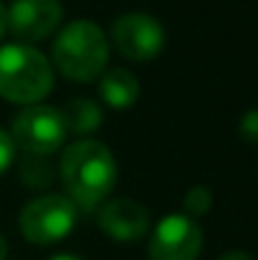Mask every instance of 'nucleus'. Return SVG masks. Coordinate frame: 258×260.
<instances>
[{
    "mask_svg": "<svg viewBox=\"0 0 258 260\" xmlns=\"http://www.w3.org/2000/svg\"><path fill=\"white\" fill-rule=\"evenodd\" d=\"M61 114H64V121H66V132H71V134H91L104 121L101 106L94 99H86V96L71 99L61 109Z\"/></svg>",
    "mask_w": 258,
    "mask_h": 260,
    "instance_id": "nucleus-11",
    "label": "nucleus"
},
{
    "mask_svg": "<svg viewBox=\"0 0 258 260\" xmlns=\"http://www.w3.org/2000/svg\"><path fill=\"white\" fill-rule=\"evenodd\" d=\"M51 260H84V258H79V255H71V253H61V255H53Z\"/></svg>",
    "mask_w": 258,
    "mask_h": 260,
    "instance_id": "nucleus-19",
    "label": "nucleus"
},
{
    "mask_svg": "<svg viewBox=\"0 0 258 260\" xmlns=\"http://www.w3.org/2000/svg\"><path fill=\"white\" fill-rule=\"evenodd\" d=\"M109 63V41L104 30L94 20L66 23L53 46H51V66L69 81L89 84L96 81Z\"/></svg>",
    "mask_w": 258,
    "mask_h": 260,
    "instance_id": "nucleus-2",
    "label": "nucleus"
},
{
    "mask_svg": "<svg viewBox=\"0 0 258 260\" xmlns=\"http://www.w3.org/2000/svg\"><path fill=\"white\" fill-rule=\"evenodd\" d=\"M53 165L48 162V157H38V154H25L20 159V179L25 182V187L31 189H43L53 182Z\"/></svg>",
    "mask_w": 258,
    "mask_h": 260,
    "instance_id": "nucleus-12",
    "label": "nucleus"
},
{
    "mask_svg": "<svg viewBox=\"0 0 258 260\" xmlns=\"http://www.w3.org/2000/svg\"><path fill=\"white\" fill-rule=\"evenodd\" d=\"M8 258V243H5V238H3V233H0V260Z\"/></svg>",
    "mask_w": 258,
    "mask_h": 260,
    "instance_id": "nucleus-18",
    "label": "nucleus"
},
{
    "mask_svg": "<svg viewBox=\"0 0 258 260\" xmlns=\"http://www.w3.org/2000/svg\"><path fill=\"white\" fill-rule=\"evenodd\" d=\"M5 33H8V8H5V3L0 0V41H3Z\"/></svg>",
    "mask_w": 258,
    "mask_h": 260,
    "instance_id": "nucleus-16",
    "label": "nucleus"
},
{
    "mask_svg": "<svg viewBox=\"0 0 258 260\" xmlns=\"http://www.w3.org/2000/svg\"><path fill=\"white\" fill-rule=\"evenodd\" d=\"M15 162V144L5 129H0V174H5Z\"/></svg>",
    "mask_w": 258,
    "mask_h": 260,
    "instance_id": "nucleus-14",
    "label": "nucleus"
},
{
    "mask_svg": "<svg viewBox=\"0 0 258 260\" xmlns=\"http://www.w3.org/2000/svg\"><path fill=\"white\" fill-rule=\"evenodd\" d=\"M64 20L61 0H13L8 8V30L20 43H38L59 30Z\"/></svg>",
    "mask_w": 258,
    "mask_h": 260,
    "instance_id": "nucleus-8",
    "label": "nucleus"
},
{
    "mask_svg": "<svg viewBox=\"0 0 258 260\" xmlns=\"http://www.w3.org/2000/svg\"><path fill=\"white\" fill-rule=\"evenodd\" d=\"M182 207H185V215H187V217H192V220H195V217H203V215L210 212V207H213V194H210V189L203 187V184L190 187V189L185 192Z\"/></svg>",
    "mask_w": 258,
    "mask_h": 260,
    "instance_id": "nucleus-13",
    "label": "nucleus"
},
{
    "mask_svg": "<svg viewBox=\"0 0 258 260\" xmlns=\"http://www.w3.org/2000/svg\"><path fill=\"white\" fill-rule=\"evenodd\" d=\"M218 260H253L248 253H241V250H233V253H225L223 258H218Z\"/></svg>",
    "mask_w": 258,
    "mask_h": 260,
    "instance_id": "nucleus-17",
    "label": "nucleus"
},
{
    "mask_svg": "<svg viewBox=\"0 0 258 260\" xmlns=\"http://www.w3.org/2000/svg\"><path fill=\"white\" fill-rule=\"evenodd\" d=\"M99 228L117 243H134L150 230V212L132 197H114L99 207Z\"/></svg>",
    "mask_w": 258,
    "mask_h": 260,
    "instance_id": "nucleus-9",
    "label": "nucleus"
},
{
    "mask_svg": "<svg viewBox=\"0 0 258 260\" xmlns=\"http://www.w3.org/2000/svg\"><path fill=\"white\" fill-rule=\"evenodd\" d=\"M99 99L109 109H129L139 99V81L127 69H109L99 76Z\"/></svg>",
    "mask_w": 258,
    "mask_h": 260,
    "instance_id": "nucleus-10",
    "label": "nucleus"
},
{
    "mask_svg": "<svg viewBox=\"0 0 258 260\" xmlns=\"http://www.w3.org/2000/svg\"><path fill=\"white\" fill-rule=\"evenodd\" d=\"M10 139L15 149L23 154L51 157L66 142V121L64 114L48 104H31L23 106L10 121Z\"/></svg>",
    "mask_w": 258,
    "mask_h": 260,
    "instance_id": "nucleus-4",
    "label": "nucleus"
},
{
    "mask_svg": "<svg viewBox=\"0 0 258 260\" xmlns=\"http://www.w3.org/2000/svg\"><path fill=\"white\" fill-rule=\"evenodd\" d=\"M79 217V207L66 194H41L23 205L18 215V225L23 238L31 245H53L64 240Z\"/></svg>",
    "mask_w": 258,
    "mask_h": 260,
    "instance_id": "nucleus-5",
    "label": "nucleus"
},
{
    "mask_svg": "<svg viewBox=\"0 0 258 260\" xmlns=\"http://www.w3.org/2000/svg\"><path fill=\"white\" fill-rule=\"evenodd\" d=\"M109 41L127 61L147 63L162 53L165 28L157 18L147 13H127L111 23Z\"/></svg>",
    "mask_w": 258,
    "mask_h": 260,
    "instance_id": "nucleus-6",
    "label": "nucleus"
},
{
    "mask_svg": "<svg viewBox=\"0 0 258 260\" xmlns=\"http://www.w3.org/2000/svg\"><path fill=\"white\" fill-rule=\"evenodd\" d=\"M203 250V230L187 215H167L155 225L150 238V260H197Z\"/></svg>",
    "mask_w": 258,
    "mask_h": 260,
    "instance_id": "nucleus-7",
    "label": "nucleus"
},
{
    "mask_svg": "<svg viewBox=\"0 0 258 260\" xmlns=\"http://www.w3.org/2000/svg\"><path fill=\"white\" fill-rule=\"evenodd\" d=\"M238 132H241V137H243L248 144H258V109L248 111V114L241 119Z\"/></svg>",
    "mask_w": 258,
    "mask_h": 260,
    "instance_id": "nucleus-15",
    "label": "nucleus"
},
{
    "mask_svg": "<svg viewBox=\"0 0 258 260\" xmlns=\"http://www.w3.org/2000/svg\"><path fill=\"white\" fill-rule=\"evenodd\" d=\"M53 91L51 61L28 43L0 46V99L20 106L41 104Z\"/></svg>",
    "mask_w": 258,
    "mask_h": 260,
    "instance_id": "nucleus-3",
    "label": "nucleus"
},
{
    "mask_svg": "<svg viewBox=\"0 0 258 260\" xmlns=\"http://www.w3.org/2000/svg\"><path fill=\"white\" fill-rule=\"evenodd\" d=\"M59 174L66 197L81 210H94L111 194L119 170L106 144L94 139H79L61 152Z\"/></svg>",
    "mask_w": 258,
    "mask_h": 260,
    "instance_id": "nucleus-1",
    "label": "nucleus"
}]
</instances>
